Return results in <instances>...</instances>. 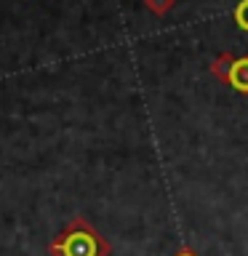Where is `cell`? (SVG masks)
Returning a JSON list of instances; mask_svg holds the SVG:
<instances>
[{"instance_id": "1", "label": "cell", "mask_w": 248, "mask_h": 256, "mask_svg": "<svg viewBox=\"0 0 248 256\" xmlns=\"http://www.w3.org/2000/svg\"><path fill=\"white\" fill-rule=\"evenodd\" d=\"M112 246L86 216H72L59 235L48 243L51 256H110Z\"/></svg>"}, {"instance_id": "2", "label": "cell", "mask_w": 248, "mask_h": 256, "mask_svg": "<svg viewBox=\"0 0 248 256\" xmlns=\"http://www.w3.org/2000/svg\"><path fill=\"white\" fill-rule=\"evenodd\" d=\"M211 75L224 80L235 91L248 94V54L246 56H232V54L216 56L211 64Z\"/></svg>"}, {"instance_id": "3", "label": "cell", "mask_w": 248, "mask_h": 256, "mask_svg": "<svg viewBox=\"0 0 248 256\" xmlns=\"http://www.w3.org/2000/svg\"><path fill=\"white\" fill-rule=\"evenodd\" d=\"M235 24L240 30L248 32V0H240L238 8H235Z\"/></svg>"}, {"instance_id": "4", "label": "cell", "mask_w": 248, "mask_h": 256, "mask_svg": "<svg viewBox=\"0 0 248 256\" xmlns=\"http://www.w3.org/2000/svg\"><path fill=\"white\" fill-rule=\"evenodd\" d=\"M147 6L152 8V11L155 14H163L168 6H171V0H147Z\"/></svg>"}, {"instance_id": "5", "label": "cell", "mask_w": 248, "mask_h": 256, "mask_svg": "<svg viewBox=\"0 0 248 256\" xmlns=\"http://www.w3.org/2000/svg\"><path fill=\"white\" fill-rule=\"evenodd\" d=\"M174 256H198V251H192L190 246H182V248H179V251H176Z\"/></svg>"}]
</instances>
